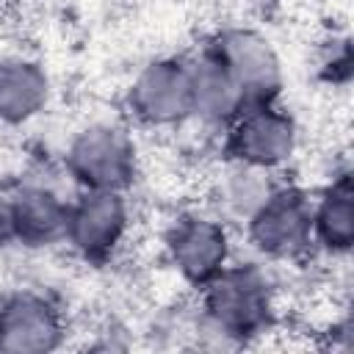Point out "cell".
<instances>
[{"label":"cell","mask_w":354,"mask_h":354,"mask_svg":"<svg viewBox=\"0 0 354 354\" xmlns=\"http://www.w3.org/2000/svg\"><path fill=\"white\" fill-rule=\"evenodd\" d=\"M169 252L180 274L194 282H205L224 268L227 235L221 224L202 216H188L180 218L169 232Z\"/></svg>","instance_id":"8"},{"label":"cell","mask_w":354,"mask_h":354,"mask_svg":"<svg viewBox=\"0 0 354 354\" xmlns=\"http://www.w3.org/2000/svg\"><path fill=\"white\" fill-rule=\"evenodd\" d=\"M69 166L91 191H119L133 174V147L113 127H91L72 144Z\"/></svg>","instance_id":"3"},{"label":"cell","mask_w":354,"mask_h":354,"mask_svg":"<svg viewBox=\"0 0 354 354\" xmlns=\"http://www.w3.org/2000/svg\"><path fill=\"white\" fill-rule=\"evenodd\" d=\"M133 108L152 124L180 122L191 113V75L188 66L158 61L147 66L133 83Z\"/></svg>","instance_id":"5"},{"label":"cell","mask_w":354,"mask_h":354,"mask_svg":"<svg viewBox=\"0 0 354 354\" xmlns=\"http://www.w3.org/2000/svg\"><path fill=\"white\" fill-rule=\"evenodd\" d=\"M61 340L58 313L39 296L19 293L0 307V351H47Z\"/></svg>","instance_id":"7"},{"label":"cell","mask_w":354,"mask_h":354,"mask_svg":"<svg viewBox=\"0 0 354 354\" xmlns=\"http://www.w3.org/2000/svg\"><path fill=\"white\" fill-rule=\"evenodd\" d=\"M313 230L329 249H348L354 235V207H351V188L348 180H337L321 199L318 210L313 213Z\"/></svg>","instance_id":"13"},{"label":"cell","mask_w":354,"mask_h":354,"mask_svg":"<svg viewBox=\"0 0 354 354\" xmlns=\"http://www.w3.org/2000/svg\"><path fill=\"white\" fill-rule=\"evenodd\" d=\"M296 147V130L290 119L268 105L243 113L232 133V149L241 163L257 169H274L290 158Z\"/></svg>","instance_id":"6"},{"label":"cell","mask_w":354,"mask_h":354,"mask_svg":"<svg viewBox=\"0 0 354 354\" xmlns=\"http://www.w3.org/2000/svg\"><path fill=\"white\" fill-rule=\"evenodd\" d=\"M224 202L241 213V216H254L263 202L274 194V188L268 185L266 180V169H257V166H249V163H241L235 171H230V177L224 180Z\"/></svg>","instance_id":"14"},{"label":"cell","mask_w":354,"mask_h":354,"mask_svg":"<svg viewBox=\"0 0 354 354\" xmlns=\"http://www.w3.org/2000/svg\"><path fill=\"white\" fill-rule=\"evenodd\" d=\"M127 227V210L116 191H91L69 213L66 235L86 254L111 252Z\"/></svg>","instance_id":"9"},{"label":"cell","mask_w":354,"mask_h":354,"mask_svg":"<svg viewBox=\"0 0 354 354\" xmlns=\"http://www.w3.org/2000/svg\"><path fill=\"white\" fill-rule=\"evenodd\" d=\"M252 241L274 257L296 254L313 235V210L296 191H274L249 221Z\"/></svg>","instance_id":"4"},{"label":"cell","mask_w":354,"mask_h":354,"mask_svg":"<svg viewBox=\"0 0 354 354\" xmlns=\"http://www.w3.org/2000/svg\"><path fill=\"white\" fill-rule=\"evenodd\" d=\"M47 100V77L30 61H0V119L25 122Z\"/></svg>","instance_id":"12"},{"label":"cell","mask_w":354,"mask_h":354,"mask_svg":"<svg viewBox=\"0 0 354 354\" xmlns=\"http://www.w3.org/2000/svg\"><path fill=\"white\" fill-rule=\"evenodd\" d=\"M268 310V282L257 268H221L216 277H210L207 313L224 332H254L266 324Z\"/></svg>","instance_id":"1"},{"label":"cell","mask_w":354,"mask_h":354,"mask_svg":"<svg viewBox=\"0 0 354 354\" xmlns=\"http://www.w3.org/2000/svg\"><path fill=\"white\" fill-rule=\"evenodd\" d=\"M69 213L44 188H25L11 199L8 224L28 243H50L53 238L66 232Z\"/></svg>","instance_id":"11"},{"label":"cell","mask_w":354,"mask_h":354,"mask_svg":"<svg viewBox=\"0 0 354 354\" xmlns=\"http://www.w3.org/2000/svg\"><path fill=\"white\" fill-rule=\"evenodd\" d=\"M216 58L224 64L243 100H268L279 88V61L274 47L254 30H227L218 39Z\"/></svg>","instance_id":"2"},{"label":"cell","mask_w":354,"mask_h":354,"mask_svg":"<svg viewBox=\"0 0 354 354\" xmlns=\"http://www.w3.org/2000/svg\"><path fill=\"white\" fill-rule=\"evenodd\" d=\"M191 75V111L207 122H221L238 113L243 105V94L224 69V64L213 58H202L188 66Z\"/></svg>","instance_id":"10"}]
</instances>
